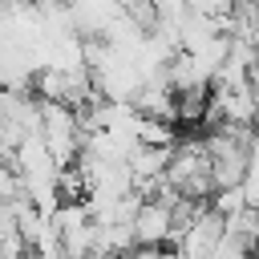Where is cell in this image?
Masks as SVG:
<instances>
[{
	"instance_id": "1",
	"label": "cell",
	"mask_w": 259,
	"mask_h": 259,
	"mask_svg": "<svg viewBox=\"0 0 259 259\" xmlns=\"http://www.w3.org/2000/svg\"><path fill=\"white\" fill-rule=\"evenodd\" d=\"M12 194H16V182L8 170H0V198H12Z\"/></svg>"
}]
</instances>
